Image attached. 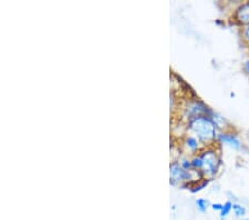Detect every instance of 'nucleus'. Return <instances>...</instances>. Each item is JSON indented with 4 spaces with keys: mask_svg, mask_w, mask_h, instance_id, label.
<instances>
[{
    "mask_svg": "<svg viewBox=\"0 0 249 220\" xmlns=\"http://www.w3.org/2000/svg\"><path fill=\"white\" fill-rule=\"evenodd\" d=\"M196 207H197V209L199 210V213L205 214L207 211L208 208L211 207V203H210V201H208L207 199L198 198V199H196Z\"/></svg>",
    "mask_w": 249,
    "mask_h": 220,
    "instance_id": "obj_9",
    "label": "nucleus"
},
{
    "mask_svg": "<svg viewBox=\"0 0 249 220\" xmlns=\"http://www.w3.org/2000/svg\"><path fill=\"white\" fill-rule=\"evenodd\" d=\"M217 141L236 151L243 149V142L240 140L239 136L236 133H231V131H223V133H219Z\"/></svg>",
    "mask_w": 249,
    "mask_h": 220,
    "instance_id": "obj_4",
    "label": "nucleus"
},
{
    "mask_svg": "<svg viewBox=\"0 0 249 220\" xmlns=\"http://www.w3.org/2000/svg\"><path fill=\"white\" fill-rule=\"evenodd\" d=\"M223 206H224V203L216 202V203H212V205H211V208H212L213 210H215V211H219V213H220V210L223 209Z\"/></svg>",
    "mask_w": 249,
    "mask_h": 220,
    "instance_id": "obj_12",
    "label": "nucleus"
},
{
    "mask_svg": "<svg viewBox=\"0 0 249 220\" xmlns=\"http://www.w3.org/2000/svg\"><path fill=\"white\" fill-rule=\"evenodd\" d=\"M210 117L212 118L213 121L215 122V125L217 126L218 130H222L223 128H226V126L228 125V121L226 120V118L223 117L222 115L216 113V111H214V110H213V113L211 114Z\"/></svg>",
    "mask_w": 249,
    "mask_h": 220,
    "instance_id": "obj_7",
    "label": "nucleus"
},
{
    "mask_svg": "<svg viewBox=\"0 0 249 220\" xmlns=\"http://www.w3.org/2000/svg\"><path fill=\"white\" fill-rule=\"evenodd\" d=\"M232 205H234V202L231 201V200H228V201L224 202V206H223V209L220 210L219 216H220V219L224 220L228 217V215L231 214V211L232 210Z\"/></svg>",
    "mask_w": 249,
    "mask_h": 220,
    "instance_id": "obj_10",
    "label": "nucleus"
},
{
    "mask_svg": "<svg viewBox=\"0 0 249 220\" xmlns=\"http://www.w3.org/2000/svg\"><path fill=\"white\" fill-rule=\"evenodd\" d=\"M244 71L249 76V59L244 63Z\"/></svg>",
    "mask_w": 249,
    "mask_h": 220,
    "instance_id": "obj_13",
    "label": "nucleus"
},
{
    "mask_svg": "<svg viewBox=\"0 0 249 220\" xmlns=\"http://www.w3.org/2000/svg\"><path fill=\"white\" fill-rule=\"evenodd\" d=\"M200 160H202V170L200 173L204 175L205 178L212 179L218 174L222 166V158L216 149L207 148L206 150L200 151L198 154Z\"/></svg>",
    "mask_w": 249,
    "mask_h": 220,
    "instance_id": "obj_2",
    "label": "nucleus"
},
{
    "mask_svg": "<svg viewBox=\"0 0 249 220\" xmlns=\"http://www.w3.org/2000/svg\"><path fill=\"white\" fill-rule=\"evenodd\" d=\"M235 20L244 27L249 25V1L242 3L237 8L235 11Z\"/></svg>",
    "mask_w": 249,
    "mask_h": 220,
    "instance_id": "obj_5",
    "label": "nucleus"
},
{
    "mask_svg": "<svg viewBox=\"0 0 249 220\" xmlns=\"http://www.w3.org/2000/svg\"><path fill=\"white\" fill-rule=\"evenodd\" d=\"M243 38L249 43V25H247L246 27H244V29H243Z\"/></svg>",
    "mask_w": 249,
    "mask_h": 220,
    "instance_id": "obj_11",
    "label": "nucleus"
},
{
    "mask_svg": "<svg viewBox=\"0 0 249 220\" xmlns=\"http://www.w3.org/2000/svg\"><path fill=\"white\" fill-rule=\"evenodd\" d=\"M171 171V182L172 185H175L176 182H187L191 181V180L195 179L193 177V173H194V169L188 171L184 169L182 165H179L178 162H173L170 167ZM193 181H198V180H193Z\"/></svg>",
    "mask_w": 249,
    "mask_h": 220,
    "instance_id": "obj_3",
    "label": "nucleus"
},
{
    "mask_svg": "<svg viewBox=\"0 0 249 220\" xmlns=\"http://www.w3.org/2000/svg\"><path fill=\"white\" fill-rule=\"evenodd\" d=\"M232 211H234V215L236 216V217L239 219L245 218V216H246V214H247L246 207L243 206L242 203H239V202H234V205H232Z\"/></svg>",
    "mask_w": 249,
    "mask_h": 220,
    "instance_id": "obj_8",
    "label": "nucleus"
},
{
    "mask_svg": "<svg viewBox=\"0 0 249 220\" xmlns=\"http://www.w3.org/2000/svg\"><path fill=\"white\" fill-rule=\"evenodd\" d=\"M200 140L196 136H187L185 140V146L191 153H196L200 149Z\"/></svg>",
    "mask_w": 249,
    "mask_h": 220,
    "instance_id": "obj_6",
    "label": "nucleus"
},
{
    "mask_svg": "<svg viewBox=\"0 0 249 220\" xmlns=\"http://www.w3.org/2000/svg\"><path fill=\"white\" fill-rule=\"evenodd\" d=\"M239 220H249V218H246V217H245V218H242V219H239Z\"/></svg>",
    "mask_w": 249,
    "mask_h": 220,
    "instance_id": "obj_14",
    "label": "nucleus"
},
{
    "mask_svg": "<svg viewBox=\"0 0 249 220\" xmlns=\"http://www.w3.org/2000/svg\"><path fill=\"white\" fill-rule=\"evenodd\" d=\"M187 127L204 143L217 140L218 128L208 116H196L188 119Z\"/></svg>",
    "mask_w": 249,
    "mask_h": 220,
    "instance_id": "obj_1",
    "label": "nucleus"
}]
</instances>
